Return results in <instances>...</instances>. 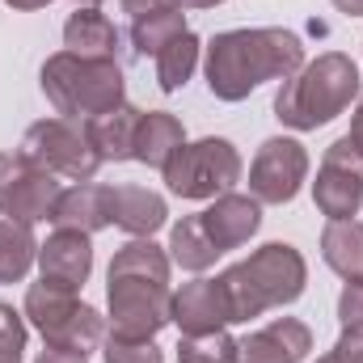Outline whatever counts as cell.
Listing matches in <instances>:
<instances>
[{
  "mask_svg": "<svg viewBox=\"0 0 363 363\" xmlns=\"http://www.w3.org/2000/svg\"><path fill=\"white\" fill-rule=\"evenodd\" d=\"M178 34H186V13L182 9H165V13L131 21V47H135V55H152L157 60V51L165 43H174Z\"/></svg>",
  "mask_w": 363,
  "mask_h": 363,
  "instance_id": "d4e9b609",
  "label": "cell"
},
{
  "mask_svg": "<svg viewBox=\"0 0 363 363\" xmlns=\"http://www.w3.org/2000/svg\"><path fill=\"white\" fill-rule=\"evenodd\" d=\"M317 363H338V359H334V355H321V359H317Z\"/></svg>",
  "mask_w": 363,
  "mask_h": 363,
  "instance_id": "74e56055",
  "label": "cell"
},
{
  "mask_svg": "<svg viewBox=\"0 0 363 363\" xmlns=\"http://www.w3.org/2000/svg\"><path fill=\"white\" fill-rule=\"evenodd\" d=\"M359 68L342 51H325L313 64H304L296 77H287L274 93V118L291 131H317L334 123L355 97H359Z\"/></svg>",
  "mask_w": 363,
  "mask_h": 363,
  "instance_id": "3957f363",
  "label": "cell"
},
{
  "mask_svg": "<svg viewBox=\"0 0 363 363\" xmlns=\"http://www.w3.org/2000/svg\"><path fill=\"white\" fill-rule=\"evenodd\" d=\"M55 228H72V233H101L106 224H114V186H97V182H77L72 190L60 194L55 211H51Z\"/></svg>",
  "mask_w": 363,
  "mask_h": 363,
  "instance_id": "9a60e30c",
  "label": "cell"
},
{
  "mask_svg": "<svg viewBox=\"0 0 363 363\" xmlns=\"http://www.w3.org/2000/svg\"><path fill=\"white\" fill-rule=\"evenodd\" d=\"M17 152H26L38 169L68 182H93V174L101 169V157L93 152L85 127H77L72 118H60V114L30 123Z\"/></svg>",
  "mask_w": 363,
  "mask_h": 363,
  "instance_id": "52a82bcc",
  "label": "cell"
},
{
  "mask_svg": "<svg viewBox=\"0 0 363 363\" xmlns=\"http://www.w3.org/2000/svg\"><path fill=\"white\" fill-rule=\"evenodd\" d=\"M203 72L207 89L220 101H245L267 81H287L304 68V43L300 34L283 26H250V30H224L207 47Z\"/></svg>",
  "mask_w": 363,
  "mask_h": 363,
  "instance_id": "6da1fadb",
  "label": "cell"
},
{
  "mask_svg": "<svg viewBox=\"0 0 363 363\" xmlns=\"http://www.w3.org/2000/svg\"><path fill=\"white\" fill-rule=\"evenodd\" d=\"M101 0H77V9H97Z\"/></svg>",
  "mask_w": 363,
  "mask_h": 363,
  "instance_id": "8d00e7d4",
  "label": "cell"
},
{
  "mask_svg": "<svg viewBox=\"0 0 363 363\" xmlns=\"http://www.w3.org/2000/svg\"><path fill=\"white\" fill-rule=\"evenodd\" d=\"M169 254L152 237H131L106 271V304H110V334L123 338H157L174 321V291H169Z\"/></svg>",
  "mask_w": 363,
  "mask_h": 363,
  "instance_id": "7a4b0ae2",
  "label": "cell"
},
{
  "mask_svg": "<svg viewBox=\"0 0 363 363\" xmlns=\"http://www.w3.org/2000/svg\"><path fill=\"white\" fill-rule=\"evenodd\" d=\"M38 81L60 118L85 123L93 114H106L127 101V81H123L118 60H85L72 51H55V55H47Z\"/></svg>",
  "mask_w": 363,
  "mask_h": 363,
  "instance_id": "5b68a950",
  "label": "cell"
},
{
  "mask_svg": "<svg viewBox=\"0 0 363 363\" xmlns=\"http://www.w3.org/2000/svg\"><path fill=\"white\" fill-rule=\"evenodd\" d=\"M220 283L228 291L233 321H250V317H262L267 308L296 304L308 287V267H304V254L296 245L267 241L245 262H233L220 274Z\"/></svg>",
  "mask_w": 363,
  "mask_h": 363,
  "instance_id": "277c9868",
  "label": "cell"
},
{
  "mask_svg": "<svg viewBox=\"0 0 363 363\" xmlns=\"http://www.w3.org/2000/svg\"><path fill=\"white\" fill-rule=\"evenodd\" d=\"M308 178V152L300 140L291 135H271L262 140L254 165H250V194L258 203H271V207H283L300 194V186Z\"/></svg>",
  "mask_w": 363,
  "mask_h": 363,
  "instance_id": "30bf717a",
  "label": "cell"
},
{
  "mask_svg": "<svg viewBox=\"0 0 363 363\" xmlns=\"http://www.w3.org/2000/svg\"><path fill=\"white\" fill-rule=\"evenodd\" d=\"M161 178L169 186V194H178V199H216L241 182V152L233 140L207 135V140L182 144L165 161Z\"/></svg>",
  "mask_w": 363,
  "mask_h": 363,
  "instance_id": "8992f818",
  "label": "cell"
},
{
  "mask_svg": "<svg viewBox=\"0 0 363 363\" xmlns=\"http://www.w3.org/2000/svg\"><path fill=\"white\" fill-rule=\"evenodd\" d=\"M26 351V317L0 300V363H21Z\"/></svg>",
  "mask_w": 363,
  "mask_h": 363,
  "instance_id": "83f0119b",
  "label": "cell"
},
{
  "mask_svg": "<svg viewBox=\"0 0 363 363\" xmlns=\"http://www.w3.org/2000/svg\"><path fill=\"white\" fill-rule=\"evenodd\" d=\"M338 321L342 325H363V283H347L338 296Z\"/></svg>",
  "mask_w": 363,
  "mask_h": 363,
  "instance_id": "f546056e",
  "label": "cell"
},
{
  "mask_svg": "<svg viewBox=\"0 0 363 363\" xmlns=\"http://www.w3.org/2000/svg\"><path fill=\"white\" fill-rule=\"evenodd\" d=\"M178 9H216V4H224V0H174Z\"/></svg>",
  "mask_w": 363,
  "mask_h": 363,
  "instance_id": "d590c367",
  "label": "cell"
},
{
  "mask_svg": "<svg viewBox=\"0 0 363 363\" xmlns=\"http://www.w3.org/2000/svg\"><path fill=\"white\" fill-rule=\"evenodd\" d=\"M338 363H363V325H342L334 351H330Z\"/></svg>",
  "mask_w": 363,
  "mask_h": 363,
  "instance_id": "f1b7e54d",
  "label": "cell"
},
{
  "mask_svg": "<svg viewBox=\"0 0 363 363\" xmlns=\"http://www.w3.org/2000/svg\"><path fill=\"white\" fill-rule=\"evenodd\" d=\"M334 9L347 17H363V0H334Z\"/></svg>",
  "mask_w": 363,
  "mask_h": 363,
  "instance_id": "e575fe53",
  "label": "cell"
},
{
  "mask_svg": "<svg viewBox=\"0 0 363 363\" xmlns=\"http://www.w3.org/2000/svg\"><path fill=\"white\" fill-rule=\"evenodd\" d=\"M9 9H17V13H34V9H47L51 0H4Z\"/></svg>",
  "mask_w": 363,
  "mask_h": 363,
  "instance_id": "836d02e7",
  "label": "cell"
},
{
  "mask_svg": "<svg viewBox=\"0 0 363 363\" xmlns=\"http://www.w3.org/2000/svg\"><path fill=\"white\" fill-rule=\"evenodd\" d=\"M321 258L338 279L363 283V224L359 220H330L325 233H321Z\"/></svg>",
  "mask_w": 363,
  "mask_h": 363,
  "instance_id": "44dd1931",
  "label": "cell"
},
{
  "mask_svg": "<svg viewBox=\"0 0 363 363\" xmlns=\"http://www.w3.org/2000/svg\"><path fill=\"white\" fill-rule=\"evenodd\" d=\"M174 325L182 334H211L233 325V308H228V291L220 279H194L174 296Z\"/></svg>",
  "mask_w": 363,
  "mask_h": 363,
  "instance_id": "4fadbf2b",
  "label": "cell"
},
{
  "mask_svg": "<svg viewBox=\"0 0 363 363\" xmlns=\"http://www.w3.org/2000/svg\"><path fill=\"white\" fill-rule=\"evenodd\" d=\"M186 144V127H182L178 114L169 110H148L140 118V131H135V161L140 165H152V169H165V161Z\"/></svg>",
  "mask_w": 363,
  "mask_h": 363,
  "instance_id": "ffe728a7",
  "label": "cell"
},
{
  "mask_svg": "<svg viewBox=\"0 0 363 363\" xmlns=\"http://www.w3.org/2000/svg\"><path fill=\"white\" fill-rule=\"evenodd\" d=\"M38 271L43 279L68 283V287H85L93 274V241L89 233H72V228H55L43 245H38Z\"/></svg>",
  "mask_w": 363,
  "mask_h": 363,
  "instance_id": "5bb4252c",
  "label": "cell"
},
{
  "mask_svg": "<svg viewBox=\"0 0 363 363\" xmlns=\"http://www.w3.org/2000/svg\"><path fill=\"white\" fill-rule=\"evenodd\" d=\"M34 363H89V355H81V351H64V347H47Z\"/></svg>",
  "mask_w": 363,
  "mask_h": 363,
  "instance_id": "1f68e13d",
  "label": "cell"
},
{
  "mask_svg": "<svg viewBox=\"0 0 363 363\" xmlns=\"http://www.w3.org/2000/svg\"><path fill=\"white\" fill-rule=\"evenodd\" d=\"M216 258H220V250L211 245V237H207L199 216H182L178 224L169 228V262H178L182 271L203 274Z\"/></svg>",
  "mask_w": 363,
  "mask_h": 363,
  "instance_id": "7402d4cb",
  "label": "cell"
},
{
  "mask_svg": "<svg viewBox=\"0 0 363 363\" xmlns=\"http://www.w3.org/2000/svg\"><path fill=\"white\" fill-rule=\"evenodd\" d=\"M34 262H38L34 224L0 220V283H21Z\"/></svg>",
  "mask_w": 363,
  "mask_h": 363,
  "instance_id": "603a6c76",
  "label": "cell"
},
{
  "mask_svg": "<svg viewBox=\"0 0 363 363\" xmlns=\"http://www.w3.org/2000/svg\"><path fill=\"white\" fill-rule=\"evenodd\" d=\"M199 51H203V43H199V34H190V30L157 51V85H161V93H178L182 85L194 77Z\"/></svg>",
  "mask_w": 363,
  "mask_h": 363,
  "instance_id": "cb8c5ba5",
  "label": "cell"
},
{
  "mask_svg": "<svg viewBox=\"0 0 363 363\" xmlns=\"http://www.w3.org/2000/svg\"><path fill=\"white\" fill-rule=\"evenodd\" d=\"M313 351V330L296 317H274L271 325L237 338V363H300Z\"/></svg>",
  "mask_w": 363,
  "mask_h": 363,
  "instance_id": "8fae6325",
  "label": "cell"
},
{
  "mask_svg": "<svg viewBox=\"0 0 363 363\" xmlns=\"http://www.w3.org/2000/svg\"><path fill=\"white\" fill-rule=\"evenodd\" d=\"M313 203L325 220H355L363 207V152L342 135L325 148L313 182Z\"/></svg>",
  "mask_w": 363,
  "mask_h": 363,
  "instance_id": "9c48e42d",
  "label": "cell"
},
{
  "mask_svg": "<svg viewBox=\"0 0 363 363\" xmlns=\"http://www.w3.org/2000/svg\"><path fill=\"white\" fill-rule=\"evenodd\" d=\"M140 118L144 110H135L131 101L106 110V114H93L85 118V135H89L93 152L101 161H135V131H140Z\"/></svg>",
  "mask_w": 363,
  "mask_h": 363,
  "instance_id": "2e32d148",
  "label": "cell"
},
{
  "mask_svg": "<svg viewBox=\"0 0 363 363\" xmlns=\"http://www.w3.org/2000/svg\"><path fill=\"white\" fill-rule=\"evenodd\" d=\"M64 186L55 174L38 169L26 152H0V216L21 224L51 220Z\"/></svg>",
  "mask_w": 363,
  "mask_h": 363,
  "instance_id": "ba28073f",
  "label": "cell"
},
{
  "mask_svg": "<svg viewBox=\"0 0 363 363\" xmlns=\"http://www.w3.org/2000/svg\"><path fill=\"white\" fill-rule=\"evenodd\" d=\"M118 4H123V13H127L131 21L152 17V13H165V9H178L174 0H118Z\"/></svg>",
  "mask_w": 363,
  "mask_h": 363,
  "instance_id": "4dcf8cb0",
  "label": "cell"
},
{
  "mask_svg": "<svg viewBox=\"0 0 363 363\" xmlns=\"http://www.w3.org/2000/svg\"><path fill=\"white\" fill-rule=\"evenodd\" d=\"M178 363H237V338L228 330L211 334H182Z\"/></svg>",
  "mask_w": 363,
  "mask_h": 363,
  "instance_id": "484cf974",
  "label": "cell"
},
{
  "mask_svg": "<svg viewBox=\"0 0 363 363\" xmlns=\"http://www.w3.org/2000/svg\"><path fill=\"white\" fill-rule=\"evenodd\" d=\"M101 363H165V351L157 347V338H123V334H110L101 342Z\"/></svg>",
  "mask_w": 363,
  "mask_h": 363,
  "instance_id": "4316f807",
  "label": "cell"
},
{
  "mask_svg": "<svg viewBox=\"0 0 363 363\" xmlns=\"http://www.w3.org/2000/svg\"><path fill=\"white\" fill-rule=\"evenodd\" d=\"M347 140L363 152V97H359V106H355V114H351V131H347Z\"/></svg>",
  "mask_w": 363,
  "mask_h": 363,
  "instance_id": "d6a6232c",
  "label": "cell"
},
{
  "mask_svg": "<svg viewBox=\"0 0 363 363\" xmlns=\"http://www.w3.org/2000/svg\"><path fill=\"white\" fill-rule=\"evenodd\" d=\"M199 220H203L211 245H216L220 254H228V250H241V245L262 228V203H258L254 194L228 190V194H216V203H211L207 211H199Z\"/></svg>",
  "mask_w": 363,
  "mask_h": 363,
  "instance_id": "7c38bea8",
  "label": "cell"
},
{
  "mask_svg": "<svg viewBox=\"0 0 363 363\" xmlns=\"http://www.w3.org/2000/svg\"><path fill=\"white\" fill-rule=\"evenodd\" d=\"M165 220H169V207H165V199H161L157 190L131 186V182L114 186V224H118L123 233H131V237H152V233L165 228Z\"/></svg>",
  "mask_w": 363,
  "mask_h": 363,
  "instance_id": "ac0fdd59",
  "label": "cell"
},
{
  "mask_svg": "<svg viewBox=\"0 0 363 363\" xmlns=\"http://www.w3.org/2000/svg\"><path fill=\"white\" fill-rule=\"evenodd\" d=\"M118 30L101 9H77L64 21V47L85 60H114L118 55Z\"/></svg>",
  "mask_w": 363,
  "mask_h": 363,
  "instance_id": "d6986e66",
  "label": "cell"
},
{
  "mask_svg": "<svg viewBox=\"0 0 363 363\" xmlns=\"http://www.w3.org/2000/svg\"><path fill=\"white\" fill-rule=\"evenodd\" d=\"M81 308V300H77V287H68V283H55V279H38V283H30L26 287V304H21V317L51 342L60 330H64V321L72 317Z\"/></svg>",
  "mask_w": 363,
  "mask_h": 363,
  "instance_id": "e0dca14e",
  "label": "cell"
}]
</instances>
